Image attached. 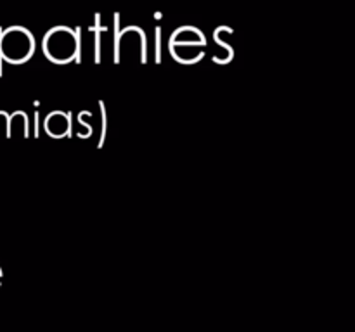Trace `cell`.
<instances>
[{
	"label": "cell",
	"instance_id": "cell-3",
	"mask_svg": "<svg viewBox=\"0 0 355 332\" xmlns=\"http://www.w3.org/2000/svg\"><path fill=\"white\" fill-rule=\"evenodd\" d=\"M45 133L52 138H64L71 133V118L64 111H54L44 121Z\"/></svg>",
	"mask_w": 355,
	"mask_h": 332
},
{
	"label": "cell",
	"instance_id": "cell-6",
	"mask_svg": "<svg viewBox=\"0 0 355 332\" xmlns=\"http://www.w3.org/2000/svg\"><path fill=\"white\" fill-rule=\"evenodd\" d=\"M0 135L9 137V114L6 111H0Z\"/></svg>",
	"mask_w": 355,
	"mask_h": 332
},
{
	"label": "cell",
	"instance_id": "cell-4",
	"mask_svg": "<svg viewBox=\"0 0 355 332\" xmlns=\"http://www.w3.org/2000/svg\"><path fill=\"white\" fill-rule=\"evenodd\" d=\"M170 52L173 59L182 64H194L201 61L205 55V45L200 44H173L170 42Z\"/></svg>",
	"mask_w": 355,
	"mask_h": 332
},
{
	"label": "cell",
	"instance_id": "cell-2",
	"mask_svg": "<svg viewBox=\"0 0 355 332\" xmlns=\"http://www.w3.org/2000/svg\"><path fill=\"white\" fill-rule=\"evenodd\" d=\"M35 54V38L26 28L10 26L7 30H0V61L9 64H24ZM2 75V66H0Z\"/></svg>",
	"mask_w": 355,
	"mask_h": 332
},
{
	"label": "cell",
	"instance_id": "cell-7",
	"mask_svg": "<svg viewBox=\"0 0 355 332\" xmlns=\"http://www.w3.org/2000/svg\"><path fill=\"white\" fill-rule=\"evenodd\" d=\"M0 277H2V270H0Z\"/></svg>",
	"mask_w": 355,
	"mask_h": 332
},
{
	"label": "cell",
	"instance_id": "cell-5",
	"mask_svg": "<svg viewBox=\"0 0 355 332\" xmlns=\"http://www.w3.org/2000/svg\"><path fill=\"white\" fill-rule=\"evenodd\" d=\"M170 42H173V44H200L207 47V38L194 26H180L179 30L173 31Z\"/></svg>",
	"mask_w": 355,
	"mask_h": 332
},
{
	"label": "cell",
	"instance_id": "cell-1",
	"mask_svg": "<svg viewBox=\"0 0 355 332\" xmlns=\"http://www.w3.org/2000/svg\"><path fill=\"white\" fill-rule=\"evenodd\" d=\"M42 48L49 61L54 64H68L80 54V31L68 26H55L45 33Z\"/></svg>",
	"mask_w": 355,
	"mask_h": 332
},
{
	"label": "cell",
	"instance_id": "cell-8",
	"mask_svg": "<svg viewBox=\"0 0 355 332\" xmlns=\"http://www.w3.org/2000/svg\"><path fill=\"white\" fill-rule=\"evenodd\" d=\"M0 282H2V277H0Z\"/></svg>",
	"mask_w": 355,
	"mask_h": 332
}]
</instances>
